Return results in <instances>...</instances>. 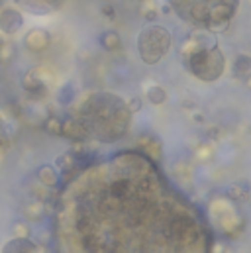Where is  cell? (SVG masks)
<instances>
[{
  "instance_id": "6da1fadb",
  "label": "cell",
  "mask_w": 251,
  "mask_h": 253,
  "mask_svg": "<svg viewBox=\"0 0 251 253\" xmlns=\"http://www.w3.org/2000/svg\"><path fill=\"white\" fill-rule=\"evenodd\" d=\"M181 53L187 69L202 81H216L224 71V55L218 49L216 38L210 30L198 28L192 32L185 40Z\"/></svg>"
},
{
  "instance_id": "7a4b0ae2",
  "label": "cell",
  "mask_w": 251,
  "mask_h": 253,
  "mask_svg": "<svg viewBox=\"0 0 251 253\" xmlns=\"http://www.w3.org/2000/svg\"><path fill=\"white\" fill-rule=\"evenodd\" d=\"M169 6L196 28L222 32L237 10V0H169Z\"/></svg>"
},
{
  "instance_id": "3957f363",
  "label": "cell",
  "mask_w": 251,
  "mask_h": 253,
  "mask_svg": "<svg viewBox=\"0 0 251 253\" xmlns=\"http://www.w3.org/2000/svg\"><path fill=\"white\" fill-rule=\"evenodd\" d=\"M171 43H173V38L167 28L157 26V24L146 26L138 36V51H140L142 61L146 65L159 63L169 53Z\"/></svg>"
},
{
  "instance_id": "277c9868",
  "label": "cell",
  "mask_w": 251,
  "mask_h": 253,
  "mask_svg": "<svg viewBox=\"0 0 251 253\" xmlns=\"http://www.w3.org/2000/svg\"><path fill=\"white\" fill-rule=\"evenodd\" d=\"M24 24V18L22 14L16 10V8H4L0 10V32L2 34H16Z\"/></svg>"
},
{
  "instance_id": "5b68a950",
  "label": "cell",
  "mask_w": 251,
  "mask_h": 253,
  "mask_svg": "<svg viewBox=\"0 0 251 253\" xmlns=\"http://www.w3.org/2000/svg\"><path fill=\"white\" fill-rule=\"evenodd\" d=\"M26 47L30 49V51H34V53H40V51H43V49H47V45H49V34L45 32V30H40V28H34V30H30L28 34H26Z\"/></svg>"
},
{
  "instance_id": "8992f818",
  "label": "cell",
  "mask_w": 251,
  "mask_h": 253,
  "mask_svg": "<svg viewBox=\"0 0 251 253\" xmlns=\"http://www.w3.org/2000/svg\"><path fill=\"white\" fill-rule=\"evenodd\" d=\"M61 136L71 138V140H75V142H81V140H84V138L88 136V132H86L84 124H83L81 120H77V118H67V120H63V132H61Z\"/></svg>"
},
{
  "instance_id": "52a82bcc",
  "label": "cell",
  "mask_w": 251,
  "mask_h": 253,
  "mask_svg": "<svg viewBox=\"0 0 251 253\" xmlns=\"http://www.w3.org/2000/svg\"><path fill=\"white\" fill-rule=\"evenodd\" d=\"M36 249V245L32 241H28V237H14L12 241H8L2 249V253H32Z\"/></svg>"
},
{
  "instance_id": "ba28073f",
  "label": "cell",
  "mask_w": 251,
  "mask_h": 253,
  "mask_svg": "<svg viewBox=\"0 0 251 253\" xmlns=\"http://www.w3.org/2000/svg\"><path fill=\"white\" fill-rule=\"evenodd\" d=\"M38 177H40V183H42L43 187H47V189L55 187L57 181H59V173L55 171L53 165H42V167L38 169Z\"/></svg>"
},
{
  "instance_id": "9c48e42d",
  "label": "cell",
  "mask_w": 251,
  "mask_h": 253,
  "mask_svg": "<svg viewBox=\"0 0 251 253\" xmlns=\"http://www.w3.org/2000/svg\"><path fill=\"white\" fill-rule=\"evenodd\" d=\"M231 71H233L235 77H241L243 79L251 71V55H247V53L237 55L235 61H233V65H231Z\"/></svg>"
},
{
  "instance_id": "30bf717a",
  "label": "cell",
  "mask_w": 251,
  "mask_h": 253,
  "mask_svg": "<svg viewBox=\"0 0 251 253\" xmlns=\"http://www.w3.org/2000/svg\"><path fill=\"white\" fill-rule=\"evenodd\" d=\"M24 88L30 92V94H40V92H43V83L40 81V79H36V69H32V71H28L26 75H24Z\"/></svg>"
},
{
  "instance_id": "8fae6325",
  "label": "cell",
  "mask_w": 251,
  "mask_h": 253,
  "mask_svg": "<svg viewBox=\"0 0 251 253\" xmlns=\"http://www.w3.org/2000/svg\"><path fill=\"white\" fill-rule=\"evenodd\" d=\"M100 45H102L106 51H116V49H120V45H122V40H120L118 32H114V30H108V32H104V34L100 36Z\"/></svg>"
},
{
  "instance_id": "7c38bea8",
  "label": "cell",
  "mask_w": 251,
  "mask_h": 253,
  "mask_svg": "<svg viewBox=\"0 0 251 253\" xmlns=\"http://www.w3.org/2000/svg\"><path fill=\"white\" fill-rule=\"evenodd\" d=\"M146 96H147V100H149L151 104H155V106H159V104L167 102V92H165V88H163V86H159V84L149 86V88L146 90Z\"/></svg>"
},
{
  "instance_id": "4fadbf2b",
  "label": "cell",
  "mask_w": 251,
  "mask_h": 253,
  "mask_svg": "<svg viewBox=\"0 0 251 253\" xmlns=\"http://www.w3.org/2000/svg\"><path fill=\"white\" fill-rule=\"evenodd\" d=\"M75 163H79V161H77V157L73 155V151H67V153H63V155H59V157L55 159V167H59V169L63 171V175H69L71 169L75 167Z\"/></svg>"
},
{
  "instance_id": "5bb4252c",
  "label": "cell",
  "mask_w": 251,
  "mask_h": 253,
  "mask_svg": "<svg viewBox=\"0 0 251 253\" xmlns=\"http://www.w3.org/2000/svg\"><path fill=\"white\" fill-rule=\"evenodd\" d=\"M24 216L26 218H30V220H40L42 218V214H43V204L40 202V200H30V202H26L24 204Z\"/></svg>"
},
{
  "instance_id": "9a60e30c",
  "label": "cell",
  "mask_w": 251,
  "mask_h": 253,
  "mask_svg": "<svg viewBox=\"0 0 251 253\" xmlns=\"http://www.w3.org/2000/svg\"><path fill=\"white\" fill-rule=\"evenodd\" d=\"M43 130L51 136H61L63 132V120L59 116H47L45 124H43Z\"/></svg>"
},
{
  "instance_id": "2e32d148",
  "label": "cell",
  "mask_w": 251,
  "mask_h": 253,
  "mask_svg": "<svg viewBox=\"0 0 251 253\" xmlns=\"http://www.w3.org/2000/svg\"><path fill=\"white\" fill-rule=\"evenodd\" d=\"M22 2H28L34 10H51V8H59V4L63 2V0H22Z\"/></svg>"
},
{
  "instance_id": "e0dca14e",
  "label": "cell",
  "mask_w": 251,
  "mask_h": 253,
  "mask_svg": "<svg viewBox=\"0 0 251 253\" xmlns=\"http://www.w3.org/2000/svg\"><path fill=\"white\" fill-rule=\"evenodd\" d=\"M73 98H75V88H73V84H71V83L63 84V86L59 88V92H57V102H59L61 106H67V104L73 102Z\"/></svg>"
},
{
  "instance_id": "ac0fdd59",
  "label": "cell",
  "mask_w": 251,
  "mask_h": 253,
  "mask_svg": "<svg viewBox=\"0 0 251 253\" xmlns=\"http://www.w3.org/2000/svg\"><path fill=\"white\" fill-rule=\"evenodd\" d=\"M228 196L233 198V200L247 198V187H243V185H230L228 187Z\"/></svg>"
},
{
  "instance_id": "d6986e66",
  "label": "cell",
  "mask_w": 251,
  "mask_h": 253,
  "mask_svg": "<svg viewBox=\"0 0 251 253\" xmlns=\"http://www.w3.org/2000/svg\"><path fill=\"white\" fill-rule=\"evenodd\" d=\"M12 230H14V235L16 237H28L30 235V226L26 222H16Z\"/></svg>"
},
{
  "instance_id": "ffe728a7",
  "label": "cell",
  "mask_w": 251,
  "mask_h": 253,
  "mask_svg": "<svg viewBox=\"0 0 251 253\" xmlns=\"http://www.w3.org/2000/svg\"><path fill=\"white\" fill-rule=\"evenodd\" d=\"M126 108H128L130 112H140V110H142V98H140V96L130 98L128 104H126Z\"/></svg>"
},
{
  "instance_id": "44dd1931",
  "label": "cell",
  "mask_w": 251,
  "mask_h": 253,
  "mask_svg": "<svg viewBox=\"0 0 251 253\" xmlns=\"http://www.w3.org/2000/svg\"><path fill=\"white\" fill-rule=\"evenodd\" d=\"M6 57H10V45L0 40V61L6 59Z\"/></svg>"
},
{
  "instance_id": "7402d4cb",
  "label": "cell",
  "mask_w": 251,
  "mask_h": 253,
  "mask_svg": "<svg viewBox=\"0 0 251 253\" xmlns=\"http://www.w3.org/2000/svg\"><path fill=\"white\" fill-rule=\"evenodd\" d=\"M102 14L112 20V18H114V6H110V4H108V6H102Z\"/></svg>"
},
{
  "instance_id": "603a6c76",
  "label": "cell",
  "mask_w": 251,
  "mask_h": 253,
  "mask_svg": "<svg viewBox=\"0 0 251 253\" xmlns=\"http://www.w3.org/2000/svg\"><path fill=\"white\" fill-rule=\"evenodd\" d=\"M144 18H146V20H149V22H153V20L157 18V12H155L153 8H149V10H146V12H144Z\"/></svg>"
},
{
  "instance_id": "cb8c5ba5",
  "label": "cell",
  "mask_w": 251,
  "mask_h": 253,
  "mask_svg": "<svg viewBox=\"0 0 251 253\" xmlns=\"http://www.w3.org/2000/svg\"><path fill=\"white\" fill-rule=\"evenodd\" d=\"M243 84H245V86H247V88L251 90V71H249V73H247V75L243 77Z\"/></svg>"
},
{
  "instance_id": "d4e9b609",
  "label": "cell",
  "mask_w": 251,
  "mask_h": 253,
  "mask_svg": "<svg viewBox=\"0 0 251 253\" xmlns=\"http://www.w3.org/2000/svg\"><path fill=\"white\" fill-rule=\"evenodd\" d=\"M192 118H194V122H204L202 114H196V112H194V116H192Z\"/></svg>"
}]
</instances>
